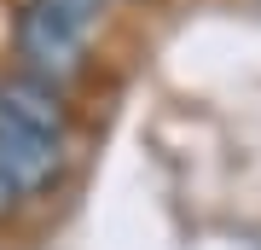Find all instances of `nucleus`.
<instances>
[{
    "mask_svg": "<svg viewBox=\"0 0 261 250\" xmlns=\"http://www.w3.org/2000/svg\"><path fill=\"white\" fill-rule=\"evenodd\" d=\"M0 175H6L18 192H47V186H58V175H64V146H58L53 134H35L23 128V122L0 117Z\"/></svg>",
    "mask_w": 261,
    "mask_h": 250,
    "instance_id": "obj_2",
    "label": "nucleus"
},
{
    "mask_svg": "<svg viewBox=\"0 0 261 250\" xmlns=\"http://www.w3.org/2000/svg\"><path fill=\"white\" fill-rule=\"evenodd\" d=\"M29 6H41V12H53V18H64L70 29H93L99 18H105V0H29Z\"/></svg>",
    "mask_w": 261,
    "mask_h": 250,
    "instance_id": "obj_4",
    "label": "nucleus"
},
{
    "mask_svg": "<svg viewBox=\"0 0 261 250\" xmlns=\"http://www.w3.org/2000/svg\"><path fill=\"white\" fill-rule=\"evenodd\" d=\"M0 117H12V122H23V128H35V134H64V105H58V87L47 82H35V76H0Z\"/></svg>",
    "mask_w": 261,
    "mask_h": 250,
    "instance_id": "obj_3",
    "label": "nucleus"
},
{
    "mask_svg": "<svg viewBox=\"0 0 261 250\" xmlns=\"http://www.w3.org/2000/svg\"><path fill=\"white\" fill-rule=\"evenodd\" d=\"M12 47H18L23 76H35V82H47V87L70 82V76L87 64V35L70 29L64 18H53V12H41V6H23L18 18H12Z\"/></svg>",
    "mask_w": 261,
    "mask_h": 250,
    "instance_id": "obj_1",
    "label": "nucleus"
},
{
    "mask_svg": "<svg viewBox=\"0 0 261 250\" xmlns=\"http://www.w3.org/2000/svg\"><path fill=\"white\" fill-rule=\"evenodd\" d=\"M18 204H23V192H18V186H12L6 175H0V227H6L12 215H18Z\"/></svg>",
    "mask_w": 261,
    "mask_h": 250,
    "instance_id": "obj_5",
    "label": "nucleus"
}]
</instances>
